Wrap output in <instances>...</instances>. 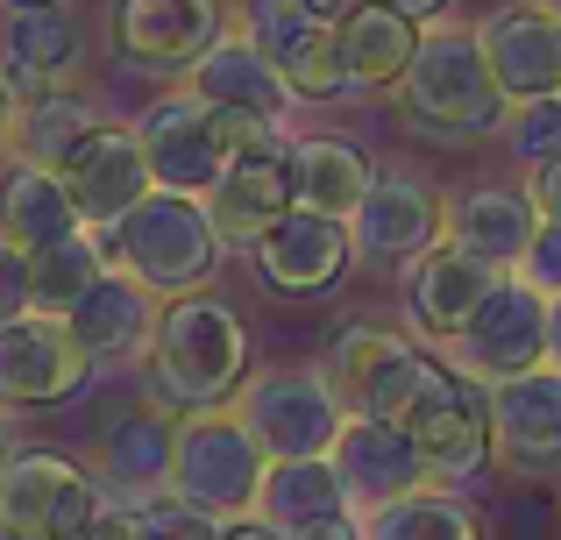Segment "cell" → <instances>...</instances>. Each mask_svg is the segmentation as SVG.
<instances>
[{"label": "cell", "instance_id": "cell-1", "mask_svg": "<svg viewBox=\"0 0 561 540\" xmlns=\"http://www.w3.org/2000/svg\"><path fill=\"white\" fill-rule=\"evenodd\" d=\"M249 377V320L214 291H185L164 299L142 348V399H157L164 413H220L234 405Z\"/></svg>", "mask_w": 561, "mask_h": 540}, {"label": "cell", "instance_id": "cell-2", "mask_svg": "<svg viewBox=\"0 0 561 540\" xmlns=\"http://www.w3.org/2000/svg\"><path fill=\"white\" fill-rule=\"evenodd\" d=\"M398 100H405V114L420 128L455 136V142L491 136V128H505V114H512V100H505V85H497L491 57H483L477 28H462V22H440V28L420 36L405 79H398Z\"/></svg>", "mask_w": 561, "mask_h": 540}, {"label": "cell", "instance_id": "cell-3", "mask_svg": "<svg viewBox=\"0 0 561 540\" xmlns=\"http://www.w3.org/2000/svg\"><path fill=\"white\" fill-rule=\"evenodd\" d=\"M114 250V271L142 277L157 299H185V291H206L220 271V235L214 214H206L199 193H171L157 185L142 207H128L114 228H100Z\"/></svg>", "mask_w": 561, "mask_h": 540}, {"label": "cell", "instance_id": "cell-4", "mask_svg": "<svg viewBox=\"0 0 561 540\" xmlns=\"http://www.w3.org/2000/svg\"><path fill=\"white\" fill-rule=\"evenodd\" d=\"M320 370L334 377V391L356 420H391L398 427L412 413V399L434 384L440 356H426L405 328H383V320H334Z\"/></svg>", "mask_w": 561, "mask_h": 540}, {"label": "cell", "instance_id": "cell-5", "mask_svg": "<svg viewBox=\"0 0 561 540\" xmlns=\"http://www.w3.org/2000/svg\"><path fill=\"white\" fill-rule=\"evenodd\" d=\"M234 420L263 441L271 462H291V456H328L342 420H348V405H342V391H334V377L320 370V363H271V370L242 377Z\"/></svg>", "mask_w": 561, "mask_h": 540}, {"label": "cell", "instance_id": "cell-6", "mask_svg": "<svg viewBox=\"0 0 561 540\" xmlns=\"http://www.w3.org/2000/svg\"><path fill=\"white\" fill-rule=\"evenodd\" d=\"M263 441L234 420V405L220 413H185L179 420V456H171V491L192 498L199 513L214 519H242L256 513V491H263Z\"/></svg>", "mask_w": 561, "mask_h": 540}, {"label": "cell", "instance_id": "cell-7", "mask_svg": "<svg viewBox=\"0 0 561 540\" xmlns=\"http://www.w3.org/2000/svg\"><path fill=\"white\" fill-rule=\"evenodd\" d=\"M398 427L420 448L426 484H469V476L491 470V384L455 370V363H440L434 384L412 399V413Z\"/></svg>", "mask_w": 561, "mask_h": 540}, {"label": "cell", "instance_id": "cell-8", "mask_svg": "<svg viewBox=\"0 0 561 540\" xmlns=\"http://www.w3.org/2000/svg\"><path fill=\"white\" fill-rule=\"evenodd\" d=\"M100 363L79 348V334L65 328V313H28L0 320V405L8 413H50V405L85 399Z\"/></svg>", "mask_w": 561, "mask_h": 540}, {"label": "cell", "instance_id": "cell-9", "mask_svg": "<svg viewBox=\"0 0 561 540\" xmlns=\"http://www.w3.org/2000/svg\"><path fill=\"white\" fill-rule=\"evenodd\" d=\"M100 505H107L100 476L57 448H22L0 476V527L28 540H79L100 519Z\"/></svg>", "mask_w": 561, "mask_h": 540}, {"label": "cell", "instance_id": "cell-10", "mask_svg": "<svg viewBox=\"0 0 561 540\" xmlns=\"http://www.w3.org/2000/svg\"><path fill=\"white\" fill-rule=\"evenodd\" d=\"M448 363L469 370V377H483V384L548 363V291H540L534 277L505 271L491 285V299L469 313V328L448 342Z\"/></svg>", "mask_w": 561, "mask_h": 540}, {"label": "cell", "instance_id": "cell-11", "mask_svg": "<svg viewBox=\"0 0 561 540\" xmlns=\"http://www.w3.org/2000/svg\"><path fill=\"white\" fill-rule=\"evenodd\" d=\"M136 142L142 157H150L157 185H171V193H214V179L234 164V128L228 114L214 107V100H199L192 85L179 93H164L150 114L136 122Z\"/></svg>", "mask_w": 561, "mask_h": 540}, {"label": "cell", "instance_id": "cell-12", "mask_svg": "<svg viewBox=\"0 0 561 540\" xmlns=\"http://www.w3.org/2000/svg\"><path fill=\"white\" fill-rule=\"evenodd\" d=\"M491 462L512 476H561V363L491 384Z\"/></svg>", "mask_w": 561, "mask_h": 540}, {"label": "cell", "instance_id": "cell-13", "mask_svg": "<svg viewBox=\"0 0 561 540\" xmlns=\"http://www.w3.org/2000/svg\"><path fill=\"white\" fill-rule=\"evenodd\" d=\"M249 256H256L263 291H277V299H320V291H334L348 277V264H356V235L334 214L291 207Z\"/></svg>", "mask_w": 561, "mask_h": 540}, {"label": "cell", "instance_id": "cell-14", "mask_svg": "<svg viewBox=\"0 0 561 540\" xmlns=\"http://www.w3.org/2000/svg\"><path fill=\"white\" fill-rule=\"evenodd\" d=\"M348 235H356V256L370 264H398L405 271L420 250H434L448 235V199L426 179H405V171H377L363 207L348 214Z\"/></svg>", "mask_w": 561, "mask_h": 540}, {"label": "cell", "instance_id": "cell-15", "mask_svg": "<svg viewBox=\"0 0 561 540\" xmlns=\"http://www.w3.org/2000/svg\"><path fill=\"white\" fill-rule=\"evenodd\" d=\"M171 456H179V413L142 399L100 427L93 476L107 491V505H142V498H164L171 491Z\"/></svg>", "mask_w": 561, "mask_h": 540}, {"label": "cell", "instance_id": "cell-16", "mask_svg": "<svg viewBox=\"0 0 561 540\" xmlns=\"http://www.w3.org/2000/svg\"><path fill=\"white\" fill-rule=\"evenodd\" d=\"M398 277H405V320H412V334H420V342H440V348H448L455 334L469 328V313L491 299V285H497L505 271L483 264V256H469L462 242L440 235L434 250H420Z\"/></svg>", "mask_w": 561, "mask_h": 540}, {"label": "cell", "instance_id": "cell-17", "mask_svg": "<svg viewBox=\"0 0 561 540\" xmlns=\"http://www.w3.org/2000/svg\"><path fill=\"white\" fill-rule=\"evenodd\" d=\"M242 28L263 43V57L291 79V93H299V100H342L348 93L334 22L306 14V0H249Z\"/></svg>", "mask_w": 561, "mask_h": 540}, {"label": "cell", "instance_id": "cell-18", "mask_svg": "<svg viewBox=\"0 0 561 540\" xmlns=\"http://www.w3.org/2000/svg\"><path fill=\"white\" fill-rule=\"evenodd\" d=\"M477 43L491 57L505 100H540L561 93V14L548 0H505L477 22Z\"/></svg>", "mask_w": 561, "mask_h": 540}, {"label": "cell", "instance_id": "cell-19", "mask_svg": "<svg viewBox=\"0 0 561 540\" xmlns=\"http://www.w3.org/2000/svg\"><path fill=\"white\" fill-rule=\"evenodd\" d=\"M57 179L71 185V199H79V214L93 228H114L128 207H142V199L157 193V171H150V157H142L136 128H114V122H100L93 136L57 164Z\"/></svg>", "mask_w": 561, "mask_h": 540}, {"label": "cell", "instance_id": "cell-20", "mask_svg": "<svg viewBox=\"0 0 561 540\" xmlns=\"http://www.w3.org/2000/svg\"><path fill=\"white\" fill-rule=\"evenodd\" d=\"M0 43H8V50H0L8 114L28 107V100H43V93H57V85L85 65V28H79V14H65V0H57V8H14Z\"/></svg>", "mask_w": 561, "mask_h": 540}, {"label": "cell", "instance_id": "cell-21", "mask_svg": "<svg viewBox=\"0 0 561 540\" xmlns=\"http://www.w3.org/2000/svg\"><path fill=\"white\" fill-rule=\"evenodd\" d=\"M220 28H228L220 0H122L114 8V50L142 71H192Z\"/></svg>", "mask_w": 561, "mask_h": 540}, {"label": "cell", "instance_id": "cell-22", "mask_svg": "<svg viewBox=\"0 0 561 540\" xmlns=\"http://www.w3.org/2000/svg\"><path fill=\"white\" fill-rule=\"evenodd\" d=\"M185 85L199 100H214V107L228 114H263V122H285L291 107H299V93H291V79L263 57V43L249 36V28H220L214 43L199 50V65L185 71Z\"/></svg>", "mask_w": 561, "mask_h": 540}, {"label": "cell", "instance_id": "cell-23", "mask_svg": "<svg viewBox=\"0 0 561 540\" xmlns=\"http://www.w3.org/2000/svg\"><path fill=\"white\" fill-rule=\"evenodd\" d=\"M157 313H164V299H157L142 277L107 271V277H93V285L65 306V328L79 334V348L93 363H142Z\"/></svg>", "mask_w": 561, "mask_h": 540}, {"label": "cell", "instance_id": "cell-24", "mask_svg": "<svg viewBox=\"0 0 561 540\" xmlns=\"http://www.w3.org/2000/svg\"><path fill=\"white\" fill-rule=\"evenodd\" d=\"M334 470H342V491L356 513H377V505L405 498V491L426 484V462L420 448H412L405 427H391V420H342V434H334Z\"/></svg>", "mask_w": 561, "mask_h": 540}, {"label": "cell", "instance_id": "cell-25", "mask_svg": "<svg viewBox=\"0 0 561 540\" xmlns=\"http://www.w3.org/2000/svg\"><path fill=\"white\" fill-rule=\"evenodd\" d=\"M291 207H299V193H291V157L285 150L277 157H234L214 179V193H206L220 250H256Z\"/></svg>", "mask_w": 561, "mask_h": 540}, {"label": "cell", "instance_id": "cell-26", "mask_svg": "<svg viewBox=\"0 0 561 540\" xmlns=\"http://www.w3.org/2000/svg\"><path fill=\"white\" fill-rule=\"evenodd\" d=\"M540 221H548V214H540L534 185H469V193L448 199V242H462L469 256H483V264H497V271L526 264Z\"/></svg>", "mask_w": 561, "mask_h": 540}, {"label": "cell", "instance_id": "cell-27", "mask_svg": "<svg viewBox=\"0 0 561 540\" xmlns=\"http://www.w3.org/2000/svg\"><path fill=\"white\" fill-rule=\"evenodd\" d=\"M79 228H85V214H79L71 185L57 179L50 164L14 157V164L0 171V235L8 242H22V250L36 256V250H50V242L79 235Z\"/></svg>", "mask_w": 561, "mask_h": 540}, {"label": "cell", "instance_id": "cell-28", "mask_svg": "<svg viewBox=\"0 0 561 540\" xmlns=\"http://www.w3.org/2000/svg\"><path fill=\"white\" fill-rule=\"evenodd\" d=\"M285 157H291V193H299V207L334 214V221H348V214L363 207V193H370V179H377L370 150L348 142V136H299Z\"/></svg>", "mask_w": 561, "mask_h": 540}, {"label": "cell", "instance_id": "cell-29", "mask_svg": "<svg viewBox=\"0 0 561 540\" xmlns=\"http://www.w3.org/2000/svg\"><path fill=\"white\" fill-rule=\"evenodd\" d=\"M334 513H356L348 491H342L334 456H291V462H271V470H263V491H256L263 527L291 533V527H313V519H334Z\"/></svg>", "mask_w": 561, "mask_h": 540}, {"label": "cell", "instance_id": "cell-30", "mask_svg": "<svg viewBox=\"0 0 561 540\" xmlns=\"http://www.w3.org/2000/svg\"><path fill=\"white\" fill-rule=\"evenodd\" d=\"M420 36H426V28L412 22V14L383 8V0H363V8L334 28L348 85H398V79H405V65H412V50H420Z\"/></svg>", "mask_w": 561, "mask_h": 540}, {"label": "cell", "instance_id": "cell-31", "mask_svg": "<svg viewBox=\"0 0 561 540\" xmlns=\"http://www.w3.org/2000/svg\"><path fill=\"white\" fill-rule=\"evenodd\" d=\"M363 533H370V540H491V533H483V513L462 498V484L405 491V498L363 513Z\"/></svg>", "mask_w": 561, "mask_h": 540}, {"label": "cell", "instance_id": "cell-32", "mask_svg": "<svg viewBox=\"0 0 561 540\" xmlns=\"http://www.w3.org/2000/svg\"><path fill=\"white\" fill-rule=\"evenodd\" d=\"M100 122H107V114H100L85 93L57 85V93H43V100H28V107L8 114V142H14V157H28V164H50V171H57Z\"/></svg>", "mask_w": 561, "mask_h": 540}, {"label": "cell", "instance_id": "cell-33", "mask_svg": "<svg viewBox=\"0 0 561 540\" xmlns=\"http://www.w3.org/2000/svg\"><path fill=\"white\" fill-rule=\"evenodd\" d=\"M28 271H36V306H43V313H65L93 277L114 271V250H107V235L85 221L79 235H65V242H50V250L28 256Z\"/></svg>", "mask_w": 561, "mask_h": 540}, {"label": "cell", "instance_id": "cell-34", "mask_svg": "<svg viewBox=\"0 0 561 540\" xmlns=\"http://www.w3.org/2000/svg\"><path fill=\"white\" fill-rule=\"evenodd\" d=\"M505 150L519 157V171L554 164V157H561V93L512 100V114H505Z\"/></svg>", "mask_w": 561, "mask_h": 540}, {"label": "cell", "instance_id": "cell-35", "mask_svg": "<svg viewBox=\"0 0 561 540\" xmlns=\"http://www.w3.org/2000/svg\"><path fill=\"white\" fill-rule=\"evenodd\" d=\"M136 519H142V533H150V540H220V519L199 513V505L179 498V491H164V498H142Z\"/></svg>", "mask_w": 561, "mask_h": 540}, {"label": "cell", "instance_id": "cell-36", "mask_svg": "<svg viewBox=\"0 0 561 540\" xmlns=\"http://www.w3.org/2000/svg\"><path fill=\"white\" fill-rule=\"evenodd\" d=\"M28 306H36V271H28V250L0 235V320L28 313Z\"/></svg>", "mask_w": 561, "mask_h": 540}, {"label": "cell", "instance_id": "cell-37", "mask_svg": "<svg viewBox=\"0 0 561 540\" xmlns=\"http://www.w3.org/2000/svg\"><path fill=\"white\" fill-rule=\"evenodd\" d=\"M519 277H534V285L548 291V299H561V221H554V214L540 221V235H534V250H526Z\"/></svg>", "mask_w": 561, "mask_h": 540}, {"label": "cell", "instance_id": "cell-38", "mask_svg": "<svg viewBox=\"0 0 561 540\" xmlns=\"http://www.w3.org/2000/svg\"><path fill=\"white\" fill-rule=\"evenodd\" d=\"M79 540H150V533H142L136 505H100V519H93Z\"/></svg>", "mask_w": 561, "mask_h": 540}, {"label": "cell", "instance_id": "cell-39", "mask_svg": "<svg viewBox=\"0 0 561 540\" xmlns=\"http://www.w3.org/2000/svg\"><path fill=\"white\" fill-rule=\"evenodd\" d=\"M285 540H370V533H363V513H334V519H313V527H291Z\"/></svg>", "mask_w": 561, "mask_h": 540}, {"label": "cell", "instance_id": "cell-40", "mask_svg": "<svg viewBox=\"0 0 561 540\" xmlns=\"http://www.w3.org/2000/svg\"><path fill=\"white\" fill-rule=\"evenodd\" d=\"M534 199H540V214H554V221H561V157L534 171Z\"/></svg>", "mask_w": 561, "mask_h": 540}, {"label": "cell", "instance_id": "cell-41", "mask_svg": "<svg viewBox=\"0 0 561 540\" xmlns=\"http://www.w3.org/2000/svg\"><path fill=\"white\" fill-rule=\"evenodd\" d=\"M220 540H285L277 527H263L256 513H242V519H220Z\"/></svg>", "mask_w": 561, "mask_h": 540}, {"label": "cell", "instance_id": "cell-42", "mask_svg": "<svg viewBox=\"0 0 561 540\" xmlns=\"http://www.w3.org/2000/svg\"><path fill=\"white\" fill-rule=\"evenodd\" d=\"M22 456V434H14V413L0 405V476H8V462Z\"/></svg>", "mask_w": 561, "mask_h": 540}, {"label": "cell", "instance_id": "cell-43", "mask_svg": "<svg viewBox=\"0 0 561 540\" xmlns=\"http://www.w3.org/2000/svg\"><path fill=\"white\" fill-rule=\"evenodd\" d=\"M356 8H363V0H306V14H320V22H334V28H342Z\"/></svg>", "mask_w": 561, "mask_h": 540}, {"label": "cell", "instance_id": "cell-44", "mask_svg": "<svg viewBox=\"0 0 561 540\" xmlns=\"http://www.w3.org/2000/svg\"><path fill=\"white\" fill-rule=\"evenodd\" d=\"M383 8H398V14H412V22H434L448 0H383Z\"/></svg>", "mask_w": 561, "mask_h": 540}, {"label": "cell", "instance_id": "cell-45", "mask_svg": "<svg viewBox=\"0 0 561 540\" xmlns=\"http://www.w3.org/2000/svg\"><path fill=\"white\" fill-rule=\"evenodd\" d=\"M548 363H561V299H548Z\"/></svg>", "mask_w": 561, "mask_h": 540}, {"label": "cell", "instance_id": "cell-46", "mask_svg": "<svg viewBox=\"0 0 561 540\" xmlns=\"http://www.w3.org/2000/svg\"><path fill=\"white\" fill-rule=\"evenodd\" d=\"M8 8H57V0H8Z\"/></svg>", "mask_w": 561, "mask_h": 540}, {"label": "cell", "instance_id": "cell-47", "mask_svg": "<svg viewBox=\"0 0 561 540\" xmlns=\"http://www.w3.org/2000/svg\"><path fill=\"white\" fill-rule=\"evenodd\" d=\"M0 136H8V93H0Z\"/></svg>", "mask_w": 561, "mask_h": 540}, {"label": "cell", "instance_id": "cell-48", "mask_svg": "<svg viewBox=\"0 0 561 540\" xmlns=\"http://www.w3.org/2000/svg\"><path fill=\"white\" fill-rule=\"evenodd\" d=\"M0 540H28V533H8V527H0Z\"/></svg>", "mask_w": 561, "mask_h": 540}, {"label": "cell", "instance_id": "cell-49", "mask_svg": "<svg viewBox=\"0 0 561 540\" xmlns=\"http://www.w3.org/2000/svg\"><path fill=\"white\" fill-rule=\"evenodd\" d=\"M548 8H554V14H561V0H548Z\"/></svg>", "mask_w": 561, "mask_h": 540}]
</instances>
